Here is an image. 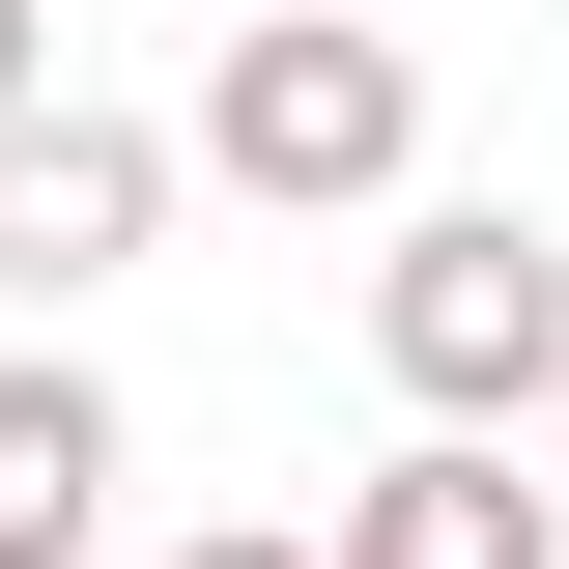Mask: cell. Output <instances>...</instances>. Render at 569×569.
Listing matches in <instances>:
<instances>
[{
  "mask_svg": "<svg viewBox=\"0 0 569 569\" xmlns=\"http://www.w3.org/2000/svg\"><path fill=\"white\" fill-rule=\"evenodd\" d=\"M313 569H569V485H512V456H456V427H427V456H399Z\"/></svg>",
  "mask_w": 569,
  "mask_h": 569,
  "instance_id": "obj_4",
  "label": "cell"
},
{
  "mask_svg": "<svg viewBox=\"0 0 569 569\" xmlns=\"http://www.w3.org/2000/svg\"><path fill=\"white\" fill-rule=\"evenodd\" d=\"M0 114H58V0H0Z\"/></svg>",
  "mask_w": 569,
  "mask_h": 569,
  "instance_id": "obj_6",
  "label": "cell"
},
{
  "mask_svg": "<svg viewBox=\"0 0 569 569\" xmlns=\"http://www.w3.org/2000/svg\"><path fill=\"white\" fill-rule=\"evenodd\" d=\"M200 171H228V200H313V228L399 200V171H427V58L342 29V0H257V29L200 58Z\"/></svg>",
  "mask_w": 569,
  "mask_h": 569,
  "instance_id": "obj_2",
  "label": "cell"
},
{
  "mask_svg": "<svg viewBox=\"0 0 569 569\" xmlns=\"http://www.w3.org/2000/svg\"><path fill=\"white\" fill-rule=\"evenodd\" d=\"M86 512H114V399L29 342L0 370V569H86Z\"/></svg>",
  "mask_w": 569,
  "mask_h": 569,
  "instance_id": "obj_5",
  "label": "cell"
},
{
  "mask_svg": "<svg viewBox=\"0 0 569 569\" xmlns=\"http://www.w3.org/2000/svg\"><path fill=\"white\" fill-rule=\"evenodd\" d=\"M142 228H171V142H142V114H86V86L0 114V284H29V313H86Z\"/></svg>",
  "mask_w": 569,
  "mask_h": 569,
  "instance_id": "obj_3",
  "label": "cell"
},
{
  "mask_svg": "<svg viewBox=\"0 0 569 569\" xmlns=\"http://www.w3.org/2000/svg\"><path fill=\"white\" fill-rule=\"evenodd\" d=\"M370 370H399L456 456L541 427V399H569V228H541V200H399V257H370Z\"/></svg>",
  "mask_w": 569,
  "mask_h": 569,
  "instance_id": "obj_1",
  "label": "cell"
},
{
  "mask_svg": "<svg viewBox=\"0 0 569 569\" xmlns=\"http://www.w3.org/2000/svg\"><path fill=\"white\" fill-rule=\"evenodd\" d=\"M171 569H313V541H284V512H228V541H171Z\"/></svg>",
  "mask_w": 569,
  "mask_h": 569,
  "instance_id": "obj_7",
  "label": "cell"
}]
</instances>
